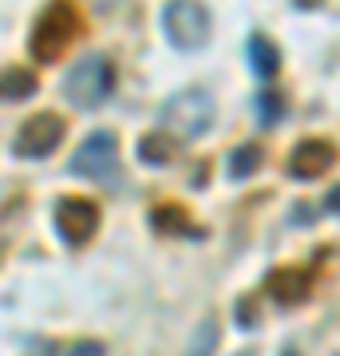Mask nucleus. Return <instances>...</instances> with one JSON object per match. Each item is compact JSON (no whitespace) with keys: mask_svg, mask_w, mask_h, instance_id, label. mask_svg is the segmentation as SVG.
<instances>
[{"mask_svg":"<svg viewBox=\"0 0 340 356\" xmlns=\"http://www.w3.org/2000/svg\"><path fill=\"white\" fill-rule=\"evenodd\" d=\"M83 32V20H79V8L72 0H51L44 16L32 28V56L40 64H56L63 51L76 44V36Z\"/></svg>","mask_w":340,"mask_h":356,"instance_id":"1","label":"nucleus"},{"mask_svg":"<svg viewBox=\"0 0 340 356\" xmlns=\"http://www.w3.org/2000/svg\"><path fill=\"white\" fill-rule=\"evenodd\" d=\"M159 119H163L166 131H175L182 139H194V135H202V131L214 123V99L202 88H186V91H178V95L166 99Z\"/></svg>","mask_w":340,"mask_h":356,"instance_id":"2","label":"nucleus"},{"mask_svg":"<svg viewBox=\"0 0 340 356\" xmlns=\"http://www.w3.org/2000/svg\"><path fill=\"white\" fill-rule=\"evenodd\" d=\"M111 88H115V67H111L107 56H99V51H95V56H83V60L72 67L67 83H63L67 99L79 103V107H99Z\"/></svg>","mask_w":340,"mask_h":356,"instance_id":"3","label":"nucleus"},{"mask_svg":"<svg viewBox=\"0 0 340 356\" xmlns=\"http://www.w3.org/2000/svg\"><path fill=\"white\" fill-rule=\"evenodd\" d=\"M163 28H166V36H170L175 48L194 51L210 36V13L202 8L198 0H175V4L163 8Z\"/></svg>","mask_w":340,"mask_h":356,"instance_id":"4","label":"nucleus"},{"mask_svg":"<svg viewBox=\"0 0 340 356\" xmlns=\"http://www.w3.org/2000/svg\"><path fill=\"white\" fill-rule=\"evenodd\" d=\"M63 131H67V123H63L60 115L40 111L20 123V131H16V139H13V151L20 159H48L63 143Z\"/></svg>","mask_w":340,"mask_h":356,"instance_id":"5","label":"nucleus"},{"mask_svg":"<svg viewBox=\"0 0 340 356\" xmlns=\"http://www.w3.org/2000/svg\"><path fill=\"white\" fill-rule=\"evenodd\" d=\"M99 229V206L91 198H60L56 202V234L63 245H88Z\"/></svg>","mask_w":340,"mask_h":356,"instance_id":"6","label":"nucleus"},{"mask_svg":"<svg viewBox=\"0 0 340 356\" xmlns=\"http://www.w3.org/2000/svg\"><path fill=\"white\" fill-rule=\"evenodd\" d=\"M115 159H119V139L111 131H91L72 154V170L83 178H107L115 170Z\"/></svg>","mask_w":340,"mask_h":356,"instance_id":"7","label":"nucleus"},{"mask_svg":"<svg viewBox=\"0 0 340 356\" xmlns=\"http://www.w3.org/2000/svg\"><path fill=\"white\" fill-rule=\"evenodd\" d=\"M340 159V151L328 139H301L289 154V175L293 178H321L325 170H332Z\"/></svg>","mask_w":340,"mask_h":356,"instance_id":"8","label":"nucleus"},{"mask_svg":"<svg viewBox=\"0 0 340 356\" xmlns=\"http://www.w3.org/2000/svg\"><path fill=\"white\" fill-rule=\"evenodd\" d=\"M265 289H269V297H273L277 305H297V301H305L309 289H313V273L301 269V266H281L265 277Z\"/></svg>","mask_w":340,"mask_h":356,"instance_id":"9","label":"nucleus"},{"mask_svg":"<svg viewBox=\"0 0 340 356\" xmlns=\"http://www.w3.org/2000/svg\"><path fill=\"white\" fill-rule=\"evenodd\" d=\"M245 51H250V64H253V72H257L261 79L277 76L281 56H277V48H273V40H265V36H250Z\"/></svg>","mask_w":340,"mask_h":356,"instance_id":"10","label":"nucleus"},{"mask_svg":"<svg viewBox=\"0 0 340 356\" xmlns=\"http://www.w3.org/2000/svg\"><path fill=\"white\" fill-rule=\"evenodd\" d=\"M178 154V143H175V135H143L139 139V159L143 163H170Z\"/></svg>","mask_w":340,"mask_h":356,"instance_id":"11","label":"nucleus"},{"mask_svg":"<svg viewBox=\"0 0 340 356\" xmlns=\"http://www.w3.org/2000/svg\"><path fill=\"white\" fill-rule=\"evenodd\" d=\"M32 95H36V76L28 67H8L4 72V99L20 103V99H32Z\"/></svg>","mask_w":340,"mask_h":356,"instance_id":"12","label":"nucleus"},{"mask_svg":"<svg viewBox=\"0 0 340 356\" xmlns=\"http://www.w3.org/2000/svg\"><path fill=\"white\" fill-rule=\"evenodd\" d=\"M261 147L257 143H241L238 151L229 154V170H234V178H250L253 170H261Z\"/></svg>","mask_w":340,"mask_h":356,"instance_id":"13","label":"nucleus"},{"mask_svg":"<svg viewBox=\"0 0 340 356\" xmlns=\"http://www.w3.org/2000/svg\"><path fill=\"white\" fill-rule=\"evenodd\" d=\"M214 348H218V325L214 321H202L186 344V356H214Z\"/></svg>","mask_w":340,"mask_h":356,"instance_id":"14","label":"nucleus"},{"mask_svg":"<svg viewBox=\"0 0 340 356\" xmlns=\"http://www.w3.org/2000/svg\"><path fill=\"white\" fill-rule=\"evenodd\" d=\"M154 226L163 229V234H175V229H186L190 222L178 206H159V210H154Z\"/></svg>","mask_w":340,"mask_h":356,"instance_id":"15","label":"nucleus"},{"mask_svg":"<svg viewBox=\"0 0 340 356\" xmlns=\"http://www.w3.org/2000/svg\"><path fill=\"white\" fill-rule=\"evenodd\" d=\"M257 107H261V111H257V115H261V123H277V119H281V99H277V95H261Z\"/></svg>","mask_w":340,"mask_h":356,"instance_id":"16","label":"nucleus"},{"mask_svg":"<svg viewBox=\"0 0 340 356\" xmlns=\"http://www.w3.org/2000/svg\"><path fill=\"white\" fill-rule=\"evenodd\" d=\"M72 356H107V348H103L99 341H79L76 348H72Z\"/></svg>","mask_w":340,"mask_h":356,"instance_id":"17","label":"nucleus"},{"mask_svg":"<svg viewBox=\"0 0 340 356\" xmlns=\"http://www.w3.org/2000/svg\"><path fill=\"white\" fill-rule=\"evenodd\" d=\"M238 317L245 321V325H253V317H257V313H253V301H250V297H245V301L238 305Z\"/></svg>","mask_w":340,"mask_h":356,"instance_id":"18","label":"nucleus"},{"mask_svg":"<svg viewBox=\"0 0 340 356\" xmlns=\"http://www.w3.org/2000/svg\"><path fill=\"white\" fill-rule=\"evenodd\" d=\"M28 356H56V344H51V341H40V344H36V348H32Z\"/></svg>","mask_w":340,"mask_h":356,"instance_id":"19","label":"nucleus"},{"mask_svg":"<svg viewBox=\"0 0 340 356\" xmlns=\"http://www.w3.org/2000/svg\"><path fill=\"white\" fill-rule=\"evenodd\" d=\"M325 206H328V210H337V214H340V186H337V191H328Z\"/></svg>","mask_w":340,"mask_h":356,"instance_id":"20","label":"nucleus"},{"mask_svg":"<svg viewBox=\"0 0 340 356\" xmlns=\"http://www.w3.org/2000/svg\"><path fill=\"white\" fill-rule=\"evenodd\" d=\"M281 356H297V353H281Z\"/></svg>","mask_w":340,"mask_h":356,"instance_id":"21","label":"nucleus"}]
</instances>
